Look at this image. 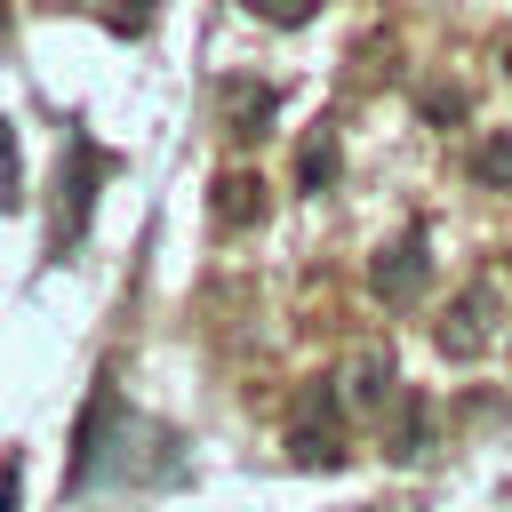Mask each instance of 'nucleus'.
<instances>
[{
	"label": "nucleus",
	"mask_w": 512,
	"mask_h": 512,
	"mask_svg": "<svg viewBox=\"0 0 512 512\" xmlns=\"http://www.w3.org/2000/svg\"><path fill=\"white\" fill-rule=\"evenodd\" d=\"M336 376H312L304 392H296V408H288V464H304V472H336L344 464V432H336Z\"/></svg>",
	"instance_id": "obj_1"
},
{
	"label": "nucleus",
	"mask_w": 512,
	"mask_h": 512,
	"mask_svg": "<svg viewBox=\"0 0 512 512\" xmlns=\"http://www.w3.org/2000/svg\"><path fill=\"white\" fill-rule=\"evenodd\" d=\"M496 336H504V288H496V280L456 288V296H448V312H440V328H432L440 360H480Z\"/></svg>",
	"instance_id": "obj_2"
},
{
	"label": "nucleus",
	"mask_w": 512,
	"mask_h": 512,
	"mask_svg": "<svg viewBox=\"0 0 512 512\" xmlns=\"http://www.w3.org/2000/svg\"><path fill=\"white\" fill-rule=\"evenodd\" d=\"M272 112H280V88H272V80H248V72L216 80V128H224L232 144L264 136V128H272Z\"/></svg>",
	"instance_id": "obj_3"
},
{
	"label": "nucleus",
	"mask_w": 512,
	"mask_h": 512,
	"mask_svg": "<svg viewBox=\"0 0 512 512\" xmlns=\"http://www.w3.org/2000/svg\"><path fill=\"white\" fill-rule=\"evenodd\" d=\"M368 280H376V296L384 304H416L424 296V280H432V256H424V232L408 224L392 248H376V264H368Z\"/></svg>",
	"instance_id": "obj_4"
},
{
	"label": "nucleus",
	"mask_w": 512,
	"mask_h": 512,
	"mask_svg": "<svg viewBox=\"0 0 512 512\" xmlns=\"http://www.w3.org/2000/svg\"><path fill=\"white\" fill-rule=\"evenodd\" d=\"M64 152H72V184H64V208H56V248H80V232H88V200H96V176H104V152L72 128L64 136Z\"/></svg>",
	"instance_id": "obj_5"
},
{
	"label": "nucleus",
	"mask_w": 512,
	"mask_h": 512,
	"mask_svg": "<svg viewBox=\"0 0 512 512\" xmlns=\"http://www.w3.org/2000/svg\"><path fill=\"white\" fill-rule=\"evenodd\" d=\"M336 392H344L352 408H376V416H384V408L400 400V384H392V352H384V344H360V352L336 368Z\"/></svg>",
	"instance_id": "obj_6"
},
{
	"label": "nucleus",
	"mask_w": 512,
	"mask_h": 512,
	"mask_svg": "<svg viewBox=\"0 0 512 512\" xmlns=\"http://www.w3.org/2000/svg\"><path fill=\"white\" fill-rule=\"evenodd\" d=\"M264 208H272V192H264V176H256V168H224V176H216V192H208V216H216L224 232L264 224Z\"/></svg>",
	"instance_id": "obj_7"
},
{
	"label": "nucleus",
	"mask_w": 512,
	"mask_h": 512,
	"mask_svg": "<svg viewBox=\"0 0 512 512\" xmlns=\"http://www.w3.org/2000/svg\"><path fill=\"white\" fill-rule=\"evenodd\" d=\"M384 448H392L400 464H416V456L432 448V440H424V400H416V392H400V400H392V424H384Z\"/></svg>",
	"instance_id": "obj_8"
},
{
	"label": "nucleus",
	"mask_w": 512,
	"mask_h": 512,
	"mask_svg": "<svg viewBox=\"0 0 512 512\" xmlns=\"http://www.w3.org/2000/svg\"><path fill=\"white\" fill-rule=\"evenodd\" d=\"M472 184L480 192H512V128H488L472 144Z\"/></svg>",
	"instance_id": "obj_9"
},
{
	"label": "nucleus",
	"mask_w": 512,
	"mask_h": 512,
	"mask_svg": "<svg viewBox=\"0 0 512 512\" xmlns=\"http://www.w3.org/2000/svg\"><path fill=\"white\" fill-rule=\"evenodd\" d=\"M336 168H344L336 136H328V128H320V136H304V152H296V176H304V192H328V184H336Z\"/></svg>",
	"instance_id": "obj_10"
},
{
	"label": "nucleus",
	"mask_w": 512,
	"mask_h": 512,
	"mask_svg": "<svg viewBox=\"0 0 512 512\" xmlns=\"http://www.w3.org/2000/svg\"><path fill=\"white\" fill-rule=\"evenodd\" d=\"M256 24H272V32H296V24H312L320 16V0H240Z\"/></svg>",
	"instance_id": "obj_11"
},
{
	"label": "nucleus",
	"mask_w": 512,
	"mask_h": 512,
	"mask_svg": "<svg viewBox=\"0 0 512 512\" xmlns=\"http://www.w3.org/2000/svg\"><path fill=\"white\" fill-rule=\"evenodd\" d=\"M16 200H24V176H16V136L0 120V208H16Z\"/></svg>",
	"instance_id": "obj_12"
},
{
	"label": "nucleus",
	"mask_w": 512,
	"mask_h": 512,
	"mask_svg": "<svg viewBox=\"0 0 512 512\" xmlns=\"http://www.w3.org/2000/svg\"><path fill=\"white\" fill-rule=\"evenodd\" d=\"M464 112V88H424V120H456Z\"/></svg>",
	"instance_id": "obj_13"
},
{
	"label": "nucleus",
	"mask_w": 512,
	"mask_h": 512,
	"mask_svg": "<svg viewBox=\"0 0 512 512\" xmlns=\"http://www.w3.org/2000/svg\"><path fill=\"white\" fill-rule=\"evenodd\" d=\"M16 488H24V456H0V512H16Z\"/></svg>",
	"instance_id": "obj_14"
},
{
	"label": "nucleus",
	"mask_w": 512,
	"mask_h": 512,
	"mask_svg": "<svg viewBox=\"0 0 512 512\" xmlns=\"http://www.w3.org/2000/svg\"><path fill=\"white\" fill-rule=\"evenodd\" d=\"M112 24H120V32H144V24H152V0H128V8L112 16Z\"/></svg>",
	"instance_id": "obj_15"
},
{
	"label": "nucleus",
	"mask_w": 512,
	"mask_h": 512,
	"mask_svg": "<svg viewBox=\"0 0 512 512\" xmlns=\"http://www.w3.org/2000/svg\"><path fill=\"white\" fill-rule=\"evenodd\" d=\"M504 72H512V56H504Z\"/></svg>",
	"instance_id": "obj_16"
},
{
	"label": "nucleus",
	"mask_w": 512,
	"mask_h": 512,
	"mask_svg": "<svg viewBox=\"0 0 512 512\" xmlns=\"http://www.w3.org/2000/svg\"><path fill=\"white\" fill-rule=\"evenodd\" d=\"M0 24H8V8H0Z\"/></svg>",
	"instance_id": "obj_17"
}]
</instances>
